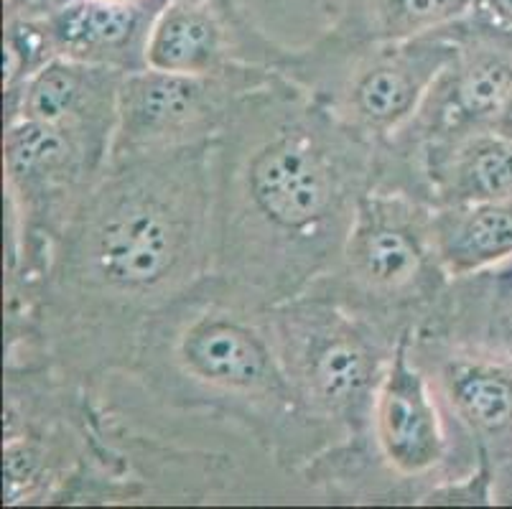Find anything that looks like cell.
Here are the masks:
<instances>
[{
  "label": "cell",
  "mask_w": 512,
  "mask_h": 509,
  "mask_svg": "<svg viewBox=\"0 0 512 509\" xmlns=\"http://www.w3.org/2000/svg\"><path fill=\"white\" fill-rule=\"evenodd\" d=\"M434 240L451 280L510 263L512 202L434 207Z\"/></svg>",
  "instance_id": "12"
},
{
  "label": "cell",
  "mask_w": 512,
  "mask_h": 509,
  "mask_svg": "<svg viewBox=\"0 0 512 509\" xmlns=\"http://www.w3.org/2000/svg\"><path fill=\"white\" fill-rule=\"evenodd\" d=\"M495 499H497V502H512V469H510V474L502 479L500 487H497Z\"/></svg>",
  "instance_id": "17"
},
{
  "label": "cell",
  "mask_w": 512,
  "mask_h": 509,
  "mask_svg": "<svg viewBox=\"0 0 512 509\" xmlns=\"http://www.w3.org/2000/svg\"><path fill=\"white\" fill-rule=\"evenodd\" d=\"M6 3H8V16L44 21V18L54 16L59 8L67 6L69 0H6Z\"/></svg>",
  "instance_id": "15"
},
{
  "label": "cell",
  "mask_w": 512,
  "mask_h": 509,
  "mask_svg": "<svg viewBox=\"0 0 512 509\" xmlns=\"http://www.w3.org/2000/svg\"><path fill=\"white\" fill-rule=\"evenodd\" d=\"M271 72V64H245L222 74L151 67L128 72L120 84L110 161L212 143L225 130L240 97Z\"/></svg>",
  "instance_id": "7"
},
{
  "label": "cell",
  "mask_w": 512,
  "mask_h": 509,
  "mask_svg": "<svg viewBox=\"0 0 512 509\" xmlns=\"http://www.w3.org/2000/svg\"><path fill=\"white\" fill-rule=\"evenodd\" d=\"M451 278L434 240V207L406 189L375 184L362 196L342 260L316 286L398 339L418 329Z\"/></svg>",
  "instance_id": "5"
},
{
  "label": "cell",
  "mask_w": 512,
  "mask_h": 509,
  "mask_svg": "<svg viewBox=\"0 0 512 509\" xmlns=\"http://www.w3.org/2000/svg\"><path fill=\"white\" fill-rule=\"evenodd\" d=\"M411 334L413 329L400 334L388 370L377 385L367 443L380 466L400 482L428 484L439 479V487H444L454 482L449 474L451 454L469 443H451L454 420L446 413L428 372L413 357Z\"/></svg>",
  "instance_id": "8"
},
{
  "label": "cell",
  "mask_w": 512,
  "mask_h": 509,
  "mask_svg": "<svg viewBox=\"0 0 512 509\" xmlns=\"http://www.w3.org/2000/svg\"><path fill=\"white\" fill-rule=\"evenodd\" d=\"M474 0H375L365 41L413 39L472 16Z\"/></svg>",
  "instance_id": "13"
},
{
  "label": "cell",
  "mask_w": 512,
  "mask_h": 509,
  "mask_svg": "<svg viewBox=\"0 0 512 509\" xmlns=\"http://www.w3.org/2000/svg\"><path fill=\"white\" fill-rule=\"evenodd\" d=\"M380 143L273 72L214 140L212 273L271 308L337 270Z\"/></svg>",
  "instance_id": "2"
},
{
  "label": "cell",
  "mask_w": 512,
  "mask_h": 509,
  "mask_svg": "<svg viewBox=\"0 0 512 509\" xmlns=\"http://www.w3.org/2000/svg\"><path fill=\"white\" fill-rule=\"evenodd\" d=\"M102 3H138V0H102Z\"/></svg>",
  "instance_id": "18"
},
{
  "label": "cell",
  "mask_w": 512,
  "mask_h": 509,
  "mask_svg": "<svg viewBox=\"0 0 512 509\" xmlns=\"http://www.w3.org/2000/svg\"><path fill=\"white\" fill-rule=\"evenodd\" d=\"M258 64L242 59L225 6L214 0H166L153 18L146 67L161 72L222 74Z\"/></svg>",
  "instance_id": "11"
},
{
  "label": "cell",
  "mask_w": 512,
  "mask_h": 509,
  "mask_svg": "<svg viewBox=\"0 0 512 509\" xmlns=\"http://www.w3.org/2000/svg\"><path fill=\"white\" fill-rule=\"evenodd\" d=\"M459 51V23L413 39L347 41L276 64L304 84L334 115L375 143H388L406 128Z\"/></svg>",
  "instance_id": "6"
},
{
  "label": "cell",
  "mask_w": 512,
  "mask_h": 509,
  "mask_svg": "<svg viewBox=\"0 0 512 509\" xmlns=\"http://www.w3.org/2000/svg\"><path fill=\"white\" fill-rule=\"evenodd\" d=\"M268 311L209 273L146 326L118 375L136 380L161 408L230 420L276 466L309 474L339 443L301 408Z\"/></svg>",
  "instance_id": "3"
},
{
  "label": "cell",
  "mask_w": 512,
  "mask_h": 509,
  "mask_svg": "<svg viewBox=\"0 0 512 509\" xmlns=\"http://www.w3.org/2000/svg\"><path fill=\"white\" fill-rule=\"evenodd\" d=\"M214 140L107 161L34 291L8 303L29 331L8 347L87 387L128 367L146 326L212 273Z\"/></svg>",
  "instance_id": "1"
},
{
  "label": "cell",
  "mask_w": 512,
  "mask_h": 509,
  "mask_svg": "<svg viewBox=\"0 0 512 509\" xmlns=\"http://www.w3.org/2000/svg\"><path fill=\"white\" fill-rule=\"evenodd\" d=\"M472 21L512 41V0H474Z\"/></svg>",
  "instance_id": "14"
},
{
  "label": "cell",
  "mask_w": 512,
  "mask_h": 509,
  "mask_svg": "<svg viewBox=\"0 0 512 509\" xmlns=\"http://www.w3.org/2000/svg\"><path fill=\"white\" fill-rule=\"evenodd\" d=\"M495 130H497V133L505 135V138L512 140V95H510V100H507L505 110H502L500 120H497V128Z\"/></svg>",
  "instance_id": "16"
},
{
  "label": "cell",
  "mask_w": 512,
  "mask_h": 509,
  "mask_svg": "<svg viewBox=\"0 0 512 509\" xmlns=\"http://www.w3.org/2000/svg\"><path fill=\"white\" fill-rule=\"evenodd\" d=\"M268 314L301 408L339 446L367 448L372 398L400 336H390L324 286L271 306Z\"/></svg>",
  "instance_id": "4"
},
{
  "label": "cell",
  "mask_w": 512,
  "mask_h": 509,
  "mask_svg": "<svg viewBox=\"0 0 512 509\" xmlns=\"http://www.w3.org/2000/svg\"><path fill=\"white\" fill-rule=\"evenodd\" d=\"M164 3L166 0H69L54 16L44 18V26L57 56L128 74L146 69L148 34Z\"/></svg>",
  "instance_id": "10"
},
{
  "label": "cell",
  "mask_w": 512,
  "mask_h": 509,
  "mask_svg": "<svg viewBox=\"0 0 512 509\" xmlns=\"http://www.w3.org/2000/svg\"><path fill=\"white\" fill-rule=\"evenodd\" d=\"M125 72L54 56L34 77L8 92V120L31 118L77 138L102 163L110 161Z\"/></svg>",
  "instance_id": "9"
}]
</instances>
